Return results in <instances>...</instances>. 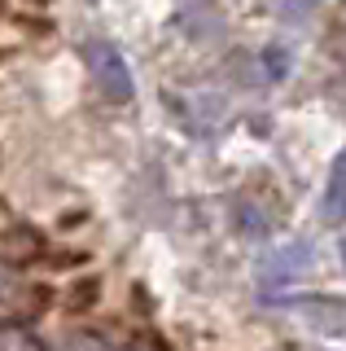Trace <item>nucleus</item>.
I'll list each match as a JSON object with an SVG mask.
<instances>
[{"label":"nucleus","mask_w":346,"mask_h":351,"mask_svg":"<svg viewBox=\"0 0 346 351\" xmlns=\"http://www.w3.org/2000/svg\"><path fill=\"white\" fill-rule=\"evenodd\" d=\"M342 211H346V154L333 162V180H329V193H324V215L342 219Z\"/></svg>","instance_id":"nucleus-2"},{"label":"nucleus","mask_w":346,"mask_h":351,"mask_svg":"<svg viewBox=\"0 0 346 351\" xmlns=\"http://www.w3.org/2000/svg\"><path fill=\"white\" fill-rule=\"evenodd\" d=\"M57 351H101V343H96L92 334H70L66 343H62Z\"/></svg>","instance_id":"nucleus-4"},{"label":"nucleus","mask_w":346,"mask_h":351,"mask_svg":"<svg viewBox=\"0 0 346 351\" xmlns=\"http://www.w3.org/2000/svg\"><path fill=\"white\" fill-rule=\"evenodd\" d=\"M88 58H92V75H96V84H101V93L110 97V101H132V75H127L118 49H110V44H92Z\"/></svg>","instance_id":"nucleus-1"},{"label":"nucleus","mask_w":346,"mask_h":351,"mask_svg":"<svg viewBox=\"0 0 346 351\" xmlns=\"http://www.w3.org/2000/svg\"><path fill=\"white\" fill-rule=\"evenodd\" d=\"M9 294V268H0V299Z\"/></svg>","instance_id":"nucleus-5"},{"label":"nucleus","mask_w":346,"mask_h":351,"mask_svg":"<svg viewBox=\"0 0 346 351\" xmlns=\"http://www.w3.org/2000/svg\"><path fill=\"white\" fill-rule=\"evenodd\" d=\"M0 351H44L36 334H27L23 325H5L0 329Z\"/></svg>","instance_id":"nucleus-3"}]
</instances>
